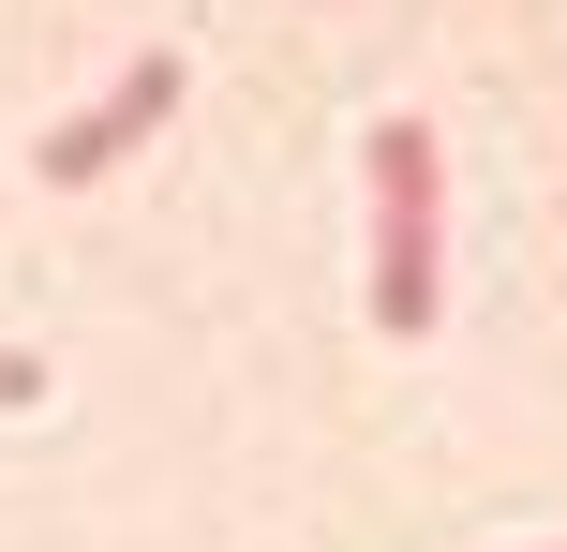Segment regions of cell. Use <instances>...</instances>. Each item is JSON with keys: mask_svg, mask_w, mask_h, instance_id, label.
<instances>
[{"mask_svg": "<svg viewBox=\"0 0 567 552\" xmlns=\"http://www.w3.org/2000/svg\"><path fill=\"white\" fill-rule=\"evenodd\" d=\"M359 195H373V329L419 344L449 314V149H433L419 105H389L359 135Z\"/></svg>", "mask_w": 567, "mask_h": 552, "instance_id": "obj_1", "label": "cell"}, {"mask_svg": "<svg viewBox=\"0 0 567 552\" xmlns=\"http://www.w3.org/2000/svg\"><path fill=\"white\" fill-rule=\"evenodd\" d=\"M16 404H45V358H16V344H0V418H16Z\"/></svg>", "mask_w": 567, "mask_h": 552, "instance_id": "obj_3", "label": "cell"}, {"mask_svg": "<svg viewBox=\"0 0 567 552\" xmlns=\"http://www.w3.org/2000/svg\"><path fill=\"white\" fill-rule=\"evenodd\" d=\"M553 552H567V538H553Z\"/></svg>", "mask_w": 567, "mask_h": 552, "instance_id": "obj_4", "label": "cell"}, {"mask_svg": "<svg viewBox=\"0 0 567 552\" xmlns=\"http://www.w3.org/2000/svg\"><path fill=\"white\" fill-rule=\"evenodd\" d=\"M165 119H179V45H135V60H120V75L90 90L75 119H45V135H30V179L90 195V179H120L150 135H165Z\"/></svg>", "mask_w": 567, "mask_h": 552, "instance_id": "obj_2", "label": "cell"}]
</instances>
